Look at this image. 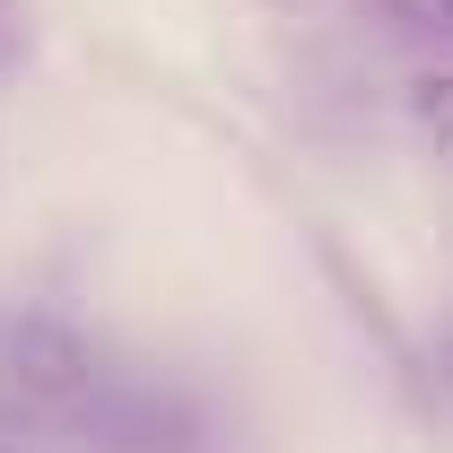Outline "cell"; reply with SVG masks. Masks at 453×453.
Returning <instances> with one entry per match:
<instances>
[{
	"label": "cell",
	"mask_w": 453,
	"mask_h": 453,
	"mask_svg": "<svg viewBox=\"0 0 453 453\" xmlns=\"http://www.w3.org/2000/svg\"><path fill=\"white\" fill-rule=\"evenodd\" d=\"M0 384L18 401H88L96 393V357L53 314H0Z\"/></svg>",
	"instance_id": "cell-1"
},
{
	"label": "cell",
	"mask_w": 453,
	"mask_h": 453,
	"mask_svg": "<svg viewBox=\"0 0 453 453\" xmlns=\"http://www.w3.org/2000/svg\"><path fill=\"white\" fill-rule=\"evenodd\" d=\"M27 53V0H0V70Z\"/></svg>",
	"instance_id": "cell-2"
},
{
	"label": "cell",
	"mask_w": 453,
	"mask_h": 453,
	"mask_svg": "<svg viewBox=\"0 0 453 453\" xmlns=\"http://www.w3.org/2000/svg\"><path fill=\"white\" fill-rule=\"evenodd\" d=\"M445 27H453V0H445Z\"/></svg>",
	"instance_id": "cell-3"
}]
</instances>
